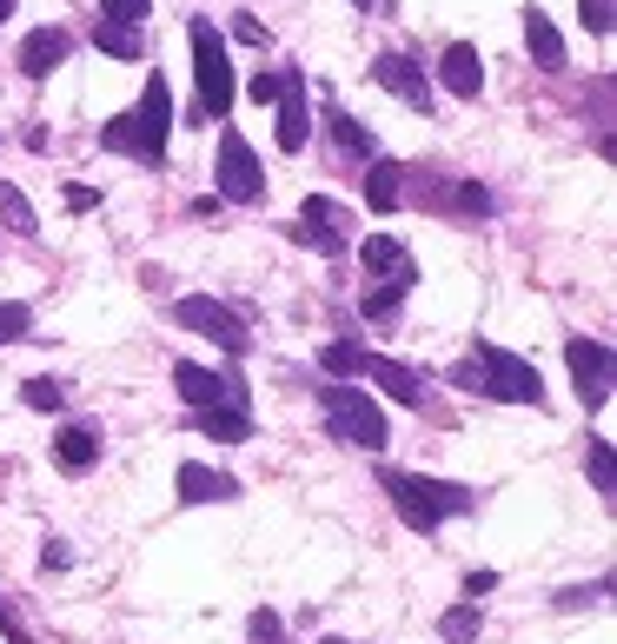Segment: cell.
<instances>
[{
    "label": "cell",
    "instance_id": "cell-11",
    "mask_svg": "<svg viewBox=\"0 0 617 644\" xmlns=\"http://www.w3.org/2000/svg\"><path fill=\"white\" fill-rule=\"evenodd\" d=\"M372 80H379L385 93H399L412 113H432V80H425V67H412L405 53H379V60H372Z\"/></svg>",
    "mask_w": 617,
    "mask_h": 644
},
{
    "label": "cell",
    "instance_id": "cell-1",
    "mask_svg": "<svg viewBox=\"0 0 617 644\" xmlns=\"http://www.w3.org/2000/svg\"><path fill=\"white\" fill-rule=\"evenodd\" d=\"M166 133H173V93H166V80L153 73L146 93H140V106H126V113H113V120L100 126V146H106V153H133L140 166H160V160H166Z\"/></svg>",
    "mask_w": 617,
    "mask_h": 644
},
{
    "label": "cell",
    "instance_id": "cell-40",
    "mask_svg": "<svg viewBox=\"0 0 617 644\" xmlns=\"http://www.w3.org/2000/svg\"><path fill=\"white\" fill-rule=\"evenodd\" d=\"M0 632H7V644H33V638H27V632H20V619H13L7 605H0Z\"/></svg>",
    "mask_w": 617,
    "mask_h": 644
},
{
    "label": "cell",
    "instance_id": "cell-29",
    "mask_svg": "<svg viewBox=\"0 0 617 644\" xmlns=\"http://www.w3.org/2000/svg\"><path fill=\"white\" fill-rule=\"evenodd\" d=\"M246 638L253 644H286V619H279V612H253V619H246Z\"/></svg>",
    "mask_w": 617,
    "mask_h": 644
},
{
    "label": "cell",
    "instance_id": "cell-12",
    "mask_svg": "<svg viewBox=\"0 0 617 644\" xmlns=\"http://www.w3.org/2000/svg\"><path fill=\"white\" fill-rule=\"evenodd\" d=\"M346 226H352V219H346V206H339V200H326V193H312V200L299 206V239H312L319 253H339V246H346Z\"/></svg>",
    "mask_w": 617,
    "mask_h": 644
},
{
    "label": "cell",
    "instance_id": "cell-2",
    "mask_svg": "<svg viewBox=\"0 0 617 644\" xmlns=\"http://www.w3.org/2000/svg\"><path fill=\"white\" fill-rule=\"evenodd\" d=\"M385 485V499H392V512L412 525V532H439L445 519H459V512H472L479 499L465 492V485H452V479H419V472H385L379 479Z\"/></svg>",
    "mask_w": 617,
    "mask_h": 644
},
{
    "label": "cell",
    "instance_id": "cell-21",
    "mask_svg": "<svg viewBox=\"0 0 617 644\" xmlns=\"http://www.w3.org/2000/svg\"><path fill=\"white\" fill-rule=\"evenodd\" d=\"M399 173H405V166H392V160H366V200H372L379 213H392V206L405 200V186H399Z\"/></svg>",
    "mask_w": 617,
    "mask_h": 644
},
{
    "label": "cell",
    "instance_id": "cell-22",
    "mask_svg": "<svg viewBox=\"0 0 617 644\" xmlns=\"http://www.w3.org/2000/svg\"><path fill=\"white\" fill-rule=\"evenodd\" d=\"M199 426H206V439H226V446L253 439V412H246V406H206Z\"/></svg>",
    "mask_w": 617,
    "mask_h": 644
},
{
    "label": "cell",
    "instance_id": "cell-23",
    "mask_svg": "<svg viewBox=\"0 0 617 644\" xmlns=\"http://www.w3.org/2000/svg\"><path fill=\"white\" fill-rule=\"evenodd\" d=\"M366 359H372V352H366L359 339H332V346L319 352V366H326L332 379H359V372H366Z\"/></svg>",
    "mask_w": 617,
    "mask_h": 644
},
{
    "label": "cell",
    "instance_id": "cell-35",
    "mask_svg": "<svg viewBox=\"0 0 617 644\" xmlns=\"http://www.w3.org/2000/svg\"><path fill=\"white\" fill-rule=\"evenodd\" d=\"M233 33H239V40H246V47H266V27H259V20H253V13H239V20H233Z\"/></svg>",
    "mask_w": 617,
    "mask_h": 644
},
{
    "label": "cell",
    "instance_id": "cell-24",
    "mask_svg": "<svg viewBox=\"0 0 617 644\" xmlns=\"http://www.w3.org/2000/svg\"><path fill=\"white\" fill-rule=\"evenodd\" d=\"M0 219H7V226H13L20 239H33V233H40V213L27 206V193H20L13 180H0Z\"/></svg>",
    "mask_w": 617,
    "mask_h": 644
},
{
    "label": "cell",
    "instance_id": "cell-33",
    "mask_svg": "<svg viewBox=\"0 0 617 644\" xmlns=\"http://www.w3.org/2000/svg\"><path fill=\"white\" fill-rule=\"evenodd\" d=\"M445 200H452L459 213H492V193H485V186H452Z\"/></svg>",
    "mask_w": 617,
    "mask_h": 644
},
{
    "label": "cell",
    "instance_id": "cell-28",
    "mask_svg": "<svg viewBox=\"0 0 617 644\" xmlns=\"http://www.w3.org/2000/svg\"><path fill=\"white\" fill-rule=\"evenodd\" d=\"M20 399H27L33 412H60V406H66V386H60V379H27Z\"/></svg>",
    "mask_w": 617,
    "mask_h": 644
},
{
    "label": "cell",
    "instance_id": "cell-41",
    "mask_svg": "<svg viewBox=\"0 0 617 644\" xmlns=\"http://www.w3.org/2000/svg\"><path fill=\"white\" fill-rule=\"evenodd\" d=\"M7 13H13V0H0V20H7Z\"/></svg>",
    "mask_w": 617,
    "mask_h": 644
},
{
    "label": "cell",
    "instance_id": "cell-5",
    "mask_svg": "<svg viewBox=\"0 0 617 644\" xmlns=\"http://www.w3.org/2000/svg\"><path fill=\"white\" fill-rule=\"evenodd\" d=\"M479 386L505 406H545V379L532 359L505 352V346H479Z\"/></svg>",
    "mask_w": 617,
    "mask_h": 644
},
{
    "label": "cell",
    "instance_id": "cell-26",
    "mask_svg": "<svg viewBox=\"0 0 617 644\" xmlns=\"http://www.w3.org/2000/svg\"><path fill=\"white\" fill-rule=\"evenodd\" d=\"M585 466H592V485H598V492L611 499V492H617V459H611V439H592V446H585Z\"/></svg>",
    "mask_w": 617,
    "mask_h": 644
},
{
    "label": "cell",
    "instance_id": "cell-42",
    "mask_svg": "<svg viewBox=\"0 0 617 644\" xmlns=\"http://www.w3.org/2000/svg\"><path fill=\"white\" fill-rule=\"evenodd\" d=\"M319 644H346V638H319Z\"/></svg>",
    "mask_w": 617,
    "mask_h": 644
},
{
    "label": "cell",
    "instance_id": "cell-17",
    "mask_svg": "<svg viewBox=\"0 0 617 644\" xmlns=\"http://www.w3.org/2000/svg\"><path fill=\"white\" fill-rule=\"evenodd\" d=\"M366 379H379V386H385L399 406H419V399H425L419 372H412V366H399V359H379V352H372V359H366Z\"/></svg>",
    "mask_w": 617,
    "mask_h": 644
},
{
    "label": "cell",
    "instance_id": "cell-43",
    "mask_svg": "<svg viewBox=\"0 0 617 644\" xmlns=\"http://www.w3.org/2000/svg\"><path fill=\"white\" fill-rule=\"evenodd\" d=\"M352 7H372V0H352Z\"/></svg>",
    "mask_w": 617,
    "mask_h": 644
},
{
    "label": "cell",
    "instance_id": "cell-8",
    "mask_svg": "<svg viewBox=\"0 0 617 644\" xmlns=\"http://www.w3.org/2000/svg\"><path fill=\"white\" fill-rule=\"evenodd\" d=\"M173 386H179V399H186L193 412H206V406H246V386H239V379L206 372V366H193V359L173 366Z\"/></svg>",
    "mask_w": 617,
    "mask_h": 644
},
{
    "label": "cell",
    "instance_id": "cell-25",
    "mask_svg": "<svg viewBox=\"0 0 617 644\" xmlns=\"http://www.w3.org/2000/svg\"><path fill=\"white\" fill-rule=\"evenodd\" d=\"M332 140H339L352 160H379V140H372V133H366L352 113H332Z\"/></svg>",
    "mask_w": 617,
    "mask_h": 644
},
{
    "label": "cell",
    "instance_id": "cell-7",
    "mask_svg": "<svg viewBox=\"0 0 617 644\" xmlns=\"http://www.w3.org/2000/svg\"><path fill=\"white\" fill-rule=\"evenodd\" d=\"M266 193V173H259V160H253V146L226 126L219 133V200H239V206H253Z\"/></svg>",
    "mask_w": 617,
    "mask_h": 644
},
{
    "label": "cell",
    "instance_id": "cell-15",
    "mask_svg": "<svg viewBox=\"0 0 617 644\" xmlns=\"http://www.w3.org/2000/svg\"><path fill=\"white\" fill-rule=\"evenodd\" d=\"M66 53H73V40H66L60 27H33V33L20 40V73H27V80H47Z\"/></svg>",
    "mask_w": 617,
    "mask_h": 644
},
{
    "label": "cell",
    "instance_id": "cell-32",
    "mask_svg": "<svg viewBox=\"0 0 617 644\" xmlns=\"http://www.w3.org/2000/svg\"><path fill=\"white\" fill-rule=\"evenodd\" d=\"M153 13V0H100V20H126V27H140Z\"/></svg>",
    "mask_w": 617,
    "mask_h": 644
},
{
    "label": "cell",
    "instance_id": "cell-16",
    "mask_svg": "<svg viewBox=\"0 0 617 644\" xmlns=\"http://www.w3.org/2000/svg\"><path fill=\"white\" fill-rule=\"evenodd\" d=\"M179 499L186 505H226V499H239V479H226V472H213V466H179Z\"/></svg>",
    "mask_w": 617,
    "mask_h": 644
},
{
    "label": "cell",
    "instance_id": "cell-6",
    "mask_svg": "<svg viewBox=\"0 0 617 644\" xmlns=\"http://www.w3.org/2000/svg\"><path fill=\"white\" fill-rule=\"evenodd\" d=\"M173 313H179V326H186V333L213 339L219 352H246V346H253V333L239 326V313H233V306H219V299H206V293H186Z\"/></svg>",
    "mask_w": 617,
    "mask_h": 644
},
{
    "label": "cell",
    "instance_id": "cell-34",
    "mask_svg": "<svg viewBox=\"0 0 617 644\" xmlns=\"http://www.w3.org/2000/svg\"><path fill=\"white\" fill-rule=\"evenodd\" d=\"M578 13H585V27H592V33H611V0H585Z\"/></svg>",
    "mask_w": 617,
    "mask_h": 644
},
{
    "label": "cell",
    "instance_id": "cell-30",
    "mask_svg": "<svg viewBox=\"0 0 617 644\" xmlns=\"http://www.w3.org/2000/svg\"><path fill=\"white\" fill-rule=\"evenodd\" d=\"M399 299H405L399 286H366V319H392V313H399Z\"/></svg>",
    "mask_w": 617,
    "mask_h": 644
},
{
    "label": "cell",
    "instance_id": "cell-4",
    "mask_svg": "<svg viewBox=\"0 0 617 644\" xmlns=\"http://www.w3.org/2000/svg\"><path fill=\"white\" fill-rule=\"evenodd\" d=\"M186 40H193V80H199V113L206 120H226L233 113V60H226V40H219V27L199 13L193 27H186Z\"/></svg>",
    "mask_w": 617,
    "mask_h": 644
},
{
    "label": "cell",
    "instance_id": "cell-13",
    "mask_svg": "<svg viewBox=\"0 0 617 644\" xmlns=\"http://www.w3.org/2000/svg\"><path fill=\"white\" fill-rule=\"evenodd\" d=\"M359 259H366V273H372L379 286H399V293H405V286L419 279V266H412V253H405V246H399L392 233H372V239L359 246Z\"/></svg>",
    "mask_w": 617,
    "mask_h": 644
},
{
    "label": "cell",
    "instance_id": "cell-10",
    "mask_svg": "<svg viewBox=\"0 0 617 644\" xmlns=\"http://www.w3.org/2000/svg\"><path fill=\"white\" fill-rule=\"evenodd\" d=\"M279 146L286 153H299L306 140H312V113H306V73L299 67H279Z\"/></svg>",
    "mask_w": 617,
    "mask_h": 644
},
{
    "label": "cell",
    "instance_id": "cell-37",
    "mask_svg": "<svg viewBox=\"0 0 617 644\" xmlns=\"http://www.w3.org/2000/svg\"><path fill=\"white\" fill-rule=\"evenodd\" d=\"M66 206H73V213H93V206H100V193H93V186H66Z\"/></svg>",
    "mask_w": 617,
    "mask_h": 644
},
{
    "label": "cell",
    "instance_id": "cell-18",
    "mask_svg": "<svg viewBox=\"0 0 617 644\" xmlns=\"http://www.w3.org/2000/svg\"><path fill=\"white\" fill-rule=\"evenodd\" d=\"M53 459H60L66 472H93V459H100L93 426H60V432H53Z\"/></svg>",
    "mask_w": 617,
    "mask_h": 644
},
{
    "label": "cell",
    "instance_id": "cell-36",
    "mask_svg": "<svg viewBox=\"0 0 617 644\" xmlns=\"http://www.w3.org/2000/svg\"><path fill=\"white\" fill-rule=\"evenodd\" d=\"M253 100L272 106V100H279V73H253Z\"/></svg>",
    "mask_w": 617,
    "mask_h": 644
},
{
    "label": "cell",
    "instance_id": "cell-3",
    "mask_svg": "<svg viewBox=\"0 0 617 644\" xmlns=\"http://www.w3.org/2000/svg\"><path fill=\"white\" fill-rule=\"evenodd\" d=\"M319 412H326V426H332L339 446H359V452L385 446V412H379L372 392H359V386H319Z\"/></svg>",
    "mask_w": 617,
    "mask_h": 644
},
{
    "label": "cell",
    "instance_id": "cell-14",
    "mask_svg": "<svg viewBox=\"0 0 617 644\" xmlns=\"http://www.w3.org/2000/svg\"><path fill=\"white\" fill-rule=\"evenodd\" d=\"M439 80H445V93L479 100V86H485V60H479V47H472V40H452V47L439 53Z\"/></svg>",
    "mask_w": 617,
    "mask_h": 644
},
{
    "label": "cell",
    "instance_id": "cell-27",
    "mask_svg": "<svg viewBox=\"0 0 617 644\" xmlns=\"http://www.w3.org/2000/svg\"><path fill=\"white\" fill-rule=\"evenodd\" d=\"M439 638H445V644H472V638H479V605H452V612L439 619Z\"/></svg>",
    "mask_w": 617,
    "mask_h": 644
},
{
    "label": "cell",
    "instance_id": "cell-39",
    "mask_svg": "<svg viewBox=\"0 0 617 644\" xmlns=\"http://www.w3.org/2000/svg\"><path fill=\"white\" fill-rule=\"evenodd\" d=\"M492 585H498V572H472V579H465V599L479 605V592H492Z\"/></svg>",
    "mask_w": 617,
    "mask_h": 644
},
{
    "label": "cell",
    "instance_id": "cell-20",
    "mask_svg": "<svg viewBox=\"0 0 617 644\" xmlns=\"http://www.w3.org/2000/svg\"><path fill=\"white\" fill-rule=\"evenodd\" d=\"M525 47H532V60H538V67H565V33H558L538 7L525 13Z\"/></svg>",
    "mask_w": 617,
    "mask_h": 644
},
{
    "label": "cell",
    "instance_id": "cell-9",
    "mask_svg": "<svg viewBox=\"0 0 617 644\" xmlns=\"http://www.w3.org/2000/svg\"><path fill=\"white\" fill-rule=\"evenodd\" d=\"M565 366H572L585 406H605V399H611V346H598V339H572V346H565Z\"/></svg>",
    "mask_w": 617,
    "mask_h": 644
},
{
    "label": "cell",
    "instance_id": "cell-38",
    "mask_svg": "<svg viewBox=\"0 0 617 644\" xmlns=\"http://www.w3.org/2000/svg\"><path fill=\"white\" fill-rule=\"evenodd\" d=\"M66 559H73V552H66V539H47V552H40V565H47V572H60Z\"/></svg>",
    "mask_w": 617,
    "mask_h": 644
},
{
    "label": "cell",
    "instance_id": "cell-31",
    "mask_svg": "<svg viewBox=\"0 0 617 644\" xmlns=\"http://www.w3.org/2000/svg\"><path fill=\"white\" fill-rule=\"evenodd\" d=\"M27 326H33V313L7 299V306H0V346H13V339H27Z\"/></svg>",
    "mask_w": 617,
    "mask_h": 644
},
{
    "label": "cell",
    "instance_id": "cell-19",
    "mask_svg": "<svg viewBox=\"0 0 617 644\" xmlns=\"http://www.w3.org/2000/svg\"><path fill=\"white\" fill-rule=\"evenodd\" d=\"M93 47L113 53V60H140V53H146V33L126 27V20H93Z\"/></svg>",
    "mask_w": 617,
    "mask_h": 644
}]
</instances>
